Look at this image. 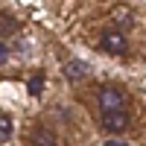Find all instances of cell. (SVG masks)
I'll return each instance as SVG.
<instances>
[{
    "mask_svg": "<svg viewBox=\"0 0 146 146\" xmlns=\"http://www.w3.org/2000/svg\"><path fill=\"white\" fill-rule=\"evenodd\" d=\"M100 47H102L108 56H126V53H129V38L123 35L120 27H114V29H105V32H102Z\"/></svg>",
    "mask_w": 146,
    "mask_h": 146,
    "instance_id": "1",
    "label": "cell"
},
{
    "mask_svg": "<svg viewBox=\"0 0 146 146\" xmlns=\"http://www.w3.org/2000/svg\"><path fill=\"white\" fill-rule=\"evenodd\" d=\"M100 111H126V94L114 88V85H105V88H100Z\"/></svg>",
    "mask_w": 146,
    "mask_h": 146,
    "instance_id": "2",
    "label": "cell"
},
{
    "mask_svg": "<svg viewBox=\"0 0 146 146\" xmlns=\"http://www.w3.org/2000/svg\"><path fill=\"white\" fill-rule=\"evenodd\" d=\"M102 129L111 131V135H123V131H129L131 126V114L129 111H102Z\"/></svg>",
    "mask_w": 146,
    "mask_h": 146,
    "instance_id": "3",
    "label": "cell"
},
{
    "mask_svg": "<svg viewBox=\"0 0 146 146\" xmlns=\"http://www.w3.org/2000/svg\"><path fill=\"white\" fill-rule=\"evenodd\" d=\"M29 146H58V137L47 126H35L29 131Z\"/></svg>",
    "mask_w": 146,
    "mask_h": 146,
    "instance_id": "4",
    "label": "cell"
},
{
    "mask_svg": "<svg viewBox=\"0 0 146 146\" xmlns=\"http://www.w3.org/2000/svg\"><path fill=\"white\" fill-rule=\"evenodd\" d=\"M111 23H114V27H120V29H131V27H135V12L120 3V6L111 9Z\"/></svg>",
    "mask_w": 146,
    "mask_h": 146,
    "instance_id": "5",
    "label": "cell"
},
{
    "mask_svg": "<svg viewBox=\"0 0 146 146\" xmlns=\"http://www.w3.org/2000/svg\"><path fill=\"white\" fill-rule=\"evenodd\" d=\"M88 76V64L82 62V58H70V62L64 64V79L67 82H79Z\"/></svg>",
    "mask_w": 146,
    "mask_h": 146,
    "instance_id": "6",
    "label": "cell"
},
{
    "mask_svg": "<svg viewBox=\"0 0 146 146\" xmlns=\"http://www.w3.org/2000/svg\"><path fill=\"white\" fill-rule=\"evenodd\" d=\"M27 91L32 94V96H38L41 91H44V73L38 70V73H32V76L27 79Z\"/></svg>",
    "mask_w": 146,
    "mask_h": 146,
    "instance_id": "7",
    "label": "cell"
},
{
    "mask_svg": "<svg viewBox=\"0 0 146 146\" xmlns=\"http://www.w3.org/2000/svg\"><path fill=\"white\" fill-rule=\"evenodd\" d=\"M0 29H3V32H0V35H3V38L9 41V35L15 32V21L9 18V12H0Z\"/></svg>",
    "mask_w": 146,
    "mask_h": 146,
    "instance_id": "8",
    "label": "cell"
},
{
    "mask_svg": "<svg viewBox=\"0 0 146 146\" xmlns=\"http://www.w3.org/2000/svg\"><path fill=\"white\" fill-rule=\"evenodd\" d=\"M0 140H3V143L12 140V117H9V114L0 117Z\"/></svg>",
    "mask_w": 146,
    "mask_h": 146,
    "instance_id": "9",
    "label": "cell"
},
{
    "mask_svg": "<svg viewBox=\"0 0 146 146\" xmlns=\"http://www.w3.org/2000/svg\"><path fill=\"white\" fill-rule=\"evenodd\" d=\"M6 62H9V44L3 38V47H0V64H6Z\"/></svg>",
    "mask_w": 146,
    "mask_h": 146,
    "instance_id": "10",
    "label": "cell"
},
{
    "mask_svg": "<svg viewBox=\"0 0 146 146\" xmlns=\"http://www.w3.org/2000/svg\"><path fill=\"white\" fill-rule=\"evenodd\" d=\"M105 146H129V143H123V140H105Z\"/></svg>",
    "mask_w": 146,
    "mask_h": 146,
    "instance_id": "11",
    "label": "cell"
}]
</instances>
